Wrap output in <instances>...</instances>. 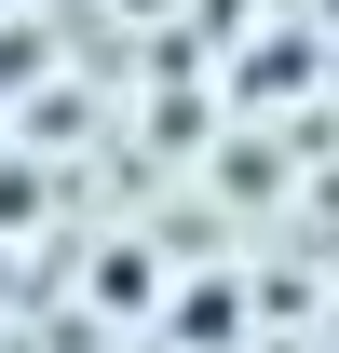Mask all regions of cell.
Masks as SVG:
<instances>
[{"instance_id": "1", "label": "cell", "mask_w": 339, "mask_h": 353, "mask_svg": "<svg viewBox=\"0 0 339 353\" xmlns=\"http://www.w3.org/2000/svg\"><path fill=\"white\" fill-rule=\"evenodd\" d=\"M0 14H14V0H0Z\"/></svg>"}]
</instances>
